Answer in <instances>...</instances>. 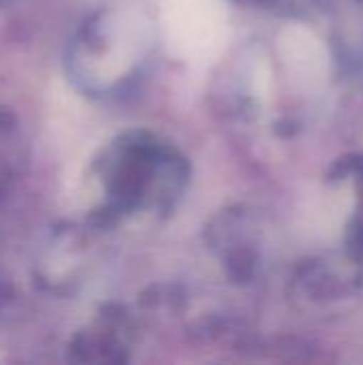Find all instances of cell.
Listing matches in <instances>:
<instances>
[{"instance_id": "cell-1", "label": "cell", "mask_w": 363, "mask_h": 365, "mask_svg": "<svg viewBox=\"0 0 363 365\" xmlns=\"http://www.w3.org/2000/svg\"><path fill=\"white\" fill-rule=\"evenodd\" d=\"M150 24L143 15L113 11L90 30L77 51V73L94 88H111L126 79L145 58Z\"/></svg>"}, {"instance_id": "cell-2", "label": "cell", "mask_w": 363, "mask_h": 365, "mask_svg": "<svg viewBox=\"0 0 363 365\" xmlns=\"http://www.w3.org/2000/svg\"><path fill=\"white\" fill-rule=\"evenodd\" d=\"M160 9L171 51L193 62L203 58L216 36V0H160Z\"/></svg>"}]
</instances>
